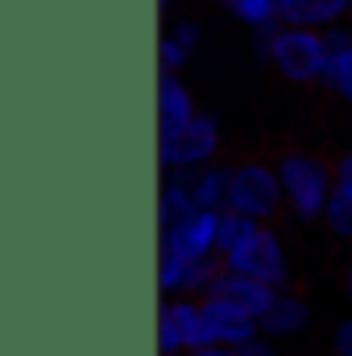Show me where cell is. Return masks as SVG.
I'll list each match as a JSON object with an SVG mask.
<instances>
[{
    "label": "cell",
    "mask_w": 352,
    "mask_h": 356,
    "mask_svg": "<svg viewBox=\"0 0 352 356\" xmlns=\"http://www.w3.org/2000/svg\"><path fill=\"white\" fill-rule=\"evenodd\" d=\"M191 356H245V348H232V344H203Z\"/></svg>",
    "instance_id": "25"
},
{
    "label": "cell",
    "mask_w": 352,
    "mask_h": 356,
    "mask_svg": "<svg viewBox=\"0 0 352 356\" xmlns=\"http://www.w3.org/2000/svg\"><path fill=\"white\" fill-rule=\"evenodd\" d=\"M319 232H323L332 245L352 249V195L349 191L336 186V195H332V203H328V211H323V220H319Z\"/></svg>",
    "instance_id": "17"
},
{
    "label": "cell",
    "mask_w": 352,
    "mask_h": 356,
    "mask_svg": "<svg viewBox=\"0 0 352 356\" xmlns=\"http://www.w3.org/2000/svg\"><path fill=\"white\" fill-rule=\"evenodd\" d=\"M220 158H228L224 154V124L203 108L178 137H166V141H158V170L162 175H191V170H203V166H211V162H220Z\"/></svg>",
    "instance_id": "5"
},
{
    "label": "cell",
    "mask_w": 352,
    "mask_h": 356,
    "mask_svg": "<svg viewBox=\"0 0 352 356\" xmlns=\"http://www.w3.org/2000/svg\"><path fill=\"white\" fill-rule=\"evenodd\" d=\"M158 13H162V21H166V17H175V13H178V0H158Z\"/></svg>",
    "instance_id": "26"
},
{
    "label": "cell",
    "mask_w": 352,
    "mask_h": 356,
    "mask_svg": "<svg viewBox=\"0 0 352 356\" xmlns=\"http://www.w3.org/2000/svg\"><path fill=\"white\" fill-rule=\"evenodd\" d=\"M199 112L203 108H199L195 91L182 75H158V141L178 137Z\"/></svg>",
    "instance_id": "11"
},
{
    "label": "cell",
    "mask_w": 352,
    "mask_h": 356,
    "mask_svg": "<svg viewBox=\"0 0 352 356\" xmlns=\"http://www.w3.org/2000/svg\"><path fill=\"white\" fill-rule=\"evenodd\" d=\"M224 261H186L158 249V294L162 298H207L220 282Z\"/></svg>",
    "instance_id": "8"
},
{
    "label": "cell",
    "mask_w": 352,
    "mask_h": 356,
    "mask_svg": "<svg viewBox=\"0 0 352 356\" xmlns=\"http://www.w3.org/2000/svg\"><path fill=\"white\" fill-rule=\"evenodd\" d=\"M224 269L262 277L265 286H273V290H290L294 286V253H290L286 228L282 224H257L249 232V241L232 257H224Z\"/></svg>",
    "instance_id": "4"
},
{
    "label": "cell",
    "mask_w": 352,
    "mask_h": 356,
    "mask_svg": "<svg viewBox=\"0 0 352 356\" xmlns=\"http://www.w3.org/2000/svg\"><path fill=\"white\" fill-rule=\"evenodd\" d=\"M352 17V0H294L286 21L290 25H307V29H332V25H344Z\"/></svg>",
    "instance_id": "16"
},
{
    "label": "cell",
    "mask_w": 352,
    "mask_h": 356,
    "mask_svg": "<svg viewBox=\"0 0 352 356\" xmlns=\"http://www.w3.org/2000/svg\"><path fill=\"white\" fill-rule=\"evenodd\" d=\"M262 67L278 79V83H286V88L323 91L328 71H332L328 33H323V29H307V25H290V21H282L278 29L265 33Z\"/></svg>",
    "instance_id": "2"
},
{
    "label": "cell",
    "mask_w": 352,
    "mask_h": 356,
    "mask_svg": "<svg viewBox=\"0 0 352 356\" xmlns=\"http://www.w3.org/2000/svg\"><path fill=\"white\" fill-rule=\"evenodd\" d=\"M273 166L282 178V195H286V224L319 228V220L336 195V158L328 149L286 141L273 149Z\"/></svg>",
    "instance_id": "1"
},
{
    "label": "cell",
    "mask_w": 352,
    "mask_h": 356,
    "mask_svg": "<svg viewBox=\"0 0 352 356\" xmlns=\"http://www.w3.org/2000/svg\"><path fill=\"white\" fill-rule=\"evenodd\" d=\"M349 25H352V17H349Z\"/></svg>",
    "instance_id": "28"
},
{
    "label": "cell",
    "mask_w": 352,
    "mask_h": 356,
    "mask_svg": "<svg viewBox=\"0 0 352 356\" xmlns=\"http://www.w3.org/2000/svg\"><path fill=\"white\" fill-rule=\"evenodd\" d=\"M253 228H257V220H245V216H237V211H224V216H220V261L232 257V253L249 241Z\"/></svg>",
    "instance_id": "20"
},
{
    "label": "cell",
    "mask_w": 352,
    "mask_h": 356,
    "mask_svg": "<svg viewBox=\"0 0 352 356\" xmlns=\"http://www.w3.org/2000/svg\"><path fill=\"white\" fill-rule=\"evenodd\" d=\"M294 0H224V13L232 21H241L249 33H269L286 21Z\"/></svg>",
    "instance_id": "15"
},
{
    "label": "cell",
    "mask_w": 352,
    "mask_h": 356,
    "mask_svg": "<svg viewBox=\"0 0 352 356\" xmlns=\"http://www.w3.org/2000/svg\"><path fill=\"white\" fill-rule=\"evenodd\" d=\"M228 191H232V158L191 170V195L203 211H228Z\"/></svg>",
    "instance_id": "14"
},
{
    "label": "cell",
    "mask_w": 352,
    "mask_h": 356,
    "mask_svg": "<svg viewBox=\"0 0 352 356\" xmlns=\"http://www.w3.org/2000/svg\"><path fill=\"white\" fill-rule=\"evenodd\" d=\"M323 95H332V99H336V104L352 116V50H344V54H336V58H332V71H328Z\"/></svg>",
    "instance_id": "19"
},
{
    "label": "cell",
    "mask_w": 352,
    "mask_h": 356,
    "mask_svg": "<svg viewBox=\"0 0 352 356\" xmlns=\"http://www.w3.org/2000/svg\"><path fill=\"white\" fill-rule=\"evenodd\" d=\"M228 211L257 220V224H282L286 220V195L273 166V154H241L232 158V191Z\"/></svg>",
    "instance_id": "3"
},
{
    "label": "cell",
    "mask_w": 352,
    "mask_h": 356,
    "mask_svg": "<svg viewBox=\"0 0 352 356\" xmlns=\"http://www.w3.org/2000/svg\"><path fill=\"white\" fill-rule=\"evenodd\" d=\"M186 4H220L224 8V0H186Z\"/></svg>",
    "instance_id": "27"
},
{
    "label": "cell",
    "mask_w": 352,
    "mask_h": 356,
    "mask_svg": "<svg viewBox=\"0 0 352 356\" xmlns=\"http://www.w3.org/2000/svg\"><path fill=\"white\" fill-rule=\"evenodd\" d=\"M286 344H278V340H269V336H257V340H249L245 344V356H282Z\"/></svg>",
    "instance_id": "24"
},
{
    "label": "cell",
    "mask_w": 352,
    "mask_h": 356,
    "mask_svg": "<svg viewBox=\"0 0 352 356\" xmlns=\"http://www.w3.org/2000/svg\"><path fill=\"white\" fill-rule=\"evenodd\" d=\"M195 211H203V207L191 195V175H182V170L162 175V182H158V232L162 228H175L178 220H186Z\"/></svg>",
    "instance_id": "13"
},
{
    "label": "cell",
    "mask_w": 352,
    "mask_h": 356,
    "mask_svg": "<svg viewBox=\"0 0 352 356\" xmlns=\"http://www.w3.org/2000/svg\"><path fill=\"white\" fill-rule=\"evenodd\" d=\"M158 356H191V340L170 302H158Z\"/></svg>",
    "instance_id": "18"
},
{
    "label": "cell",
    "mask_w": 352,
    "mask_h": 356,
    "mask_svg": "<svg viewBox=\"0 0 352 356\" xmlns=\"http://www.w3.org/2000/svg\"><path fill=\"white\" fill-rule=\"evenodd\" d=\"M220 216L224 211H195V216L178 220L175 228H162L158 249L186 257V261H216L220 257Z\"/></svg>",
    "instance_id": "7"
},
{
    "label": "cell",
    "mask_w": 352,
    "mask_h": 356,
    "mask_svg": "<svg viewBox=\"0 0 352 356\" xmlns=\"http://www.w3.org/2000/svg\"><path fill=\"white\" fill-rule=\"evenodd\" d=\"M203 50V21L195 13H175L158 33V75H182Z\"/></svg>",
    "instance_id": "9"
},
{
    "label": "cell",
    "mask_w": 352,
    "mask_h": 356,
    "mask_svg": "<svg viewBox=\"0 0 352 356\" xmlns=\"http://www.w3.org/2000/svg\"><path fill=\"white\" fill-rule=\"evenodd\" d=\"M332 158H336V186L352 195V141H349V145H340Z\"/></svg>",
    "instance_id": "23"
},
{
    "label": "cell",
    "mask_w": 352,
    "mask_h": 356,
    "mask_svg": "<svg viewBox=\"0 0 352 356\" xmlns=\"http://www.w3.org/2000/svg\"><path fill=\"white\" fill-rule=\"evenodd\" d=\"M315 319H319L315 298L307 290L290 286V290H278L273 294L269 311L262 315V336L278 340V344H298V340H307L315 332Z\"/></svg>",
    "instance_id": "6"
},
{
    "label": "cell",
    "mask_w": 352,
    "mask_h": 356,
    "mask_svg": "<svg viewBox=\"0 0 352 356\" xmlns=\"http://www.w3.org/2000/svg\"><path fill=\"white\" fill-rule=\"evenodd\" d=\"M328 356H352V311L332 323V332H328Z\"/></svg>",
    "instance_id": "21"
},
{
    "label": "cell",
    "mask_w": 352,
    "mask_h": 356,
    "mask_svg": "<svg viewBox=\"0 0 352 356\" xmlns=\"http://www.w3.org/2000/svg\"><path fill=\"white\" fill-rule=\"evenodd\" d=\"M211 294H220V298H228V302H237V307H245L249 315L262 319L278 290L265 286L262 277H249V273H237V269H220V282H216Z\"/></svg>",
    "instance_id": "12"
},
{
    "label": "cell",
    "mask_w": 352,
    "mask_h": 356,
    "mask_svg": "<svg viewBox=\"0 0 352 356\" xmlns=\"http://www.w3.org/2000/svg\"><path fill=\"white\" fill-rule=\"evenodd\" d=\"M203 302V332H207V344H232V348H245L249 340L262 336V319L249 315L245 307L220 298V294H207L199 298Z\"/></svg>",
    "instance_id": "10"
},
{
    "label": "cell",
    "mask_w": 352,
    "mask_h": 356,
    "mask_svg": "<svg viewBox=\"0 0 352 356\" xmlns=\"http://www.w3.org/2000/svg\"><path fill=\"white\" fill-rule=\"evenodd\" d=\"M336 290H340V298L349 302V311H352V249H344L340 261H336Z\"/></svg>",
    "instance_id": "22"
}]
</instances>
